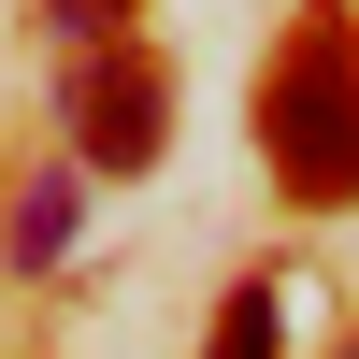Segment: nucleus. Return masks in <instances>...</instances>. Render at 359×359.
I'll return each instance as SVG.
<instances>
[{
    "label": "nucleus",
    "instance_id": "1",
    "mask_svg": "<svg viewBox=\"0 0 359 359\" xmlns=\"http://www.w3.org/2000/svg\"><path fill=\"white\" fill-rule=\"evenodd\" d=\"M259 130H273L287 201H359V29L345 15H302V29H287Z\"/></svg>",
    "mask_w": 359,
    "mask_h": 359
},
{
    "label": "nucleus",
    "instance_id": "2",
    "mask_svg": "<svg viewBox=\"0 0 359 359\" xmlns=\"http://www.w3.org/2000/svg\"><path fill=\"white\" fill-rule=\"evenodd\" d=\"M158 130H172L158 57L115 43V57H86V72H72V158H86V172H144V158H158Z\"/></svg>",
    "mask_w": 359,
    "mask_h": 359
},
{
    "label": "nucleus",
    "instance_id": "3",
    "mask_svg": "<svg viewBox=\"0 0 359 359\" xmlns=\"http://www.w3.org/2000/svg\"><path fill=\"white\" fill-rule=\"evenodd\" d=\"M72 216H86V187H72V172H43V187L15 201V259H29V273H43V259H72Z\"/></svg>",
    "mask_w": 359,
    "mask_h": 359
},
{
    "label": "nucleus",
    "instance_id": "4",
    "mask_svg": "<svg viewBox=\"0 0 359 359\" xmlns=\"http://www.w3.org/2000/svg\"><path fill=\"white\" fill-rule=\"evenodd\" d=\"M273 345H287V302H273V287H245L230 331H216V359H273Z\"/></svg>",
    "mask_w": 359,
    "mask_h": 359
}]
</instances>
